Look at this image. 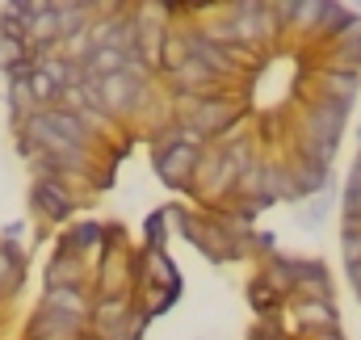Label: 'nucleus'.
<instances>
[{
    "label": "nucleus",
    "mask_w": 361,
    "mask_h": 340,
    "mask_svg": "<svg viewBox=\"0 0 361 340\" xmlns=\"http://www.w3.org/2000/svg\"><path fill=\"white\" fill-rule=\"evenodd\" d=\"M55 253H59V256H76V260H89V256L101 260V253H105V223H101V219L68 223V231L59 236Z\"/></svg>",
    "instance_id": "7"
},
{
    "label": "nucleus",
    "mask_w": 361,
    "mask_h": 340,
    "mask_svg": "<svg viewBox=\"0 0 361 340\" xmlns=\"http://www.w3.org/2000/svg\"><path fill=\"white\" fill-rule=\"evenodd\" d=\"M21 236H25V223H21V219L4 223V231H0V240H4V244H21Z\"/></svg>",
    "instance_id": "22"
},
{
    "label": "nucleus",
    "mask_w": 361,
    "mask_h": 340,
    "mask_svg": "<svg viewBox=\"0 0 361 340\" xmlns=\"http://www.w3.org/2000/svg\"><path fill=\"white\" fill-rule=\"evenodd\" d=\"M248 307H252L261 320H277V311L286 307V298H281L273 286H265L261 277H252V281H248Z\"/></svg>",
    "instance_id": "15"
},
{
    "label": "nucleus",
    "mask_w": 361,
    "mask_h": 340,
    "mask_svg": "<svg viewBox=\"0 0 361 340\" xmlns=\"http://www.w3.org/2000/svg\"><path fill=\"white\" fill-rule=\"evenodd\" d=\"M51 13L59 21V42H68V38H76L80 30H89L97 21L101 4L97 0H51Z\"/></svg>",
    "instance_id": "9"
},
{
    "label": "nucleus",
    "mask_w": 361,
    "mask_h": 340,
    "mask_svg": "<svg viewBox=\"0 0 361 340\" xmlns=\"http://www.w3.org/2000/svg\"><path fill=\"white\" fill-rule=\"evenodd\" d=\"M38 307L59 311V315H72V320H89L92 290H42V303Z\"/></svg>",
    "instance_id": "13"
},
{
    "label": "nucleus",
    "mask_w": 361,
    "mask_h": 340,
    "mask_svg": "<svg viewBox=\"0 0 361 340\" xmlns=\"http://www.w3.org/2000/svg\"><path fill=\"white\" fill-rule=\"evenodd\" d=\"M341 253L345 260H361V227H341Z\"/></svg>",
    "instance_id": "20"
},
{
    "label": "nucleus",
    "mask_w": 361,
    "mask_h": 340,
    "mask_svg": "<svg viewBox=\"0 0 361 340\" xmlns=\"http://www.w3.org/2000/svg\"><path fill=\"white\" fill-rule=\"evenodd\" d=\"M345 185H361V160H353V169H349V181Z\"/></svg>",
    "instance_id": "24"
},
{
    "label": "nucleus",
    "mask_w": 361,
    "mask_h": 340,
    "mask_svg": "<svg viewBox=\"0 0 361 340\" xmlns=\"http://www.w3.org/2000/svg\"><path fill=\"white\" fill-rule=\"evenodd\" d=\"M357 303H361V290H357Z\"/></svg>",
    "instance_id": "26"
},
{
    "label": "nucleus",
    "mask_w": 361,
    "mask_h": 340,
    "mask_svg": "<svg viewBox=\"0 0 361 340\" xmlns=\"http://www.w3.org/2000/svg\"><path fill=\"white\" fill-rule=\"evenodd\" d=\"M34 114H38V105L30 97V85H8V118H13V126L21 130Z\"/></svg>",
    "instance_id": "16"
},
{
    "label": "nucleus",
    "mask_w": 361,
    "mask_h": 340,
    "mask_svg": "<svg viewBox=\"0 0 361 340\" xmlns=\"http://www.w3.org/2000/svg\"><path fill=\"white\" fill-rule=\"evenodd\" d=\"M197 164H202V152H193V147H180V143L152 147V169H156V176L169 189H177V193H193Z\"/></svg>",
    "instance_id": "4"
},
{
    "label": "nucleus",
    "mask_w": 361,
    "mask_h": 340,
    "mask_svg": "<svg viewBox=\"0 0 361 340\" xmlns=\"http://www.w3.org/2000/svg\"><path fill=\"white\" fill-rule=\"evenodd\" d=\"M357 21V13H353V4H341V0H324V17H319V25H315V34L311 38H319V42H341L345 34H349V25Z\"/></svg>",
    "instance_id": "12"
},
{
    "label": "nucleus",
    "mask_w": 361,
    "mask_h": 340,
    "mask_svg": "<svg viewBox=\"0 0 361 340\" xmlns=\"http://www.w3.org/2000/svg\"><path fill=\"white\" fill-rule=\"evenodd\" d=\"M294 126H298V139H307V143H341L345 126H349V109H341L324 97H302Z\"/></svg>",
    "instance_id": "3"
},
{
    "label": "nucleus",
    "mask_w": 361,
    "mask_h": 340,
    "mask_svg": "<svg viewBox=\"0 0 361 340\" xmlns=\"http://www.w3.org/2000/svg\"><path fill=\"white\" fill-rule=\"evenodd\" d=\"M345 277H349V286H353V294L361 290V260H345Z\"/></svg>",
    "instance_id": "23"
},
{
    "label": "nucleus",
    "mask_w": 361,
    "mask_h": 340,
    "mask_svg": "<svg viewBox=\"0 0 361 340\" xmlns=\"http://www.w3.org/2000/svg\"><path fill=\"white\" fill-rule=\"evenodd\" d=\"M152 80H156V72L143 68V63H126L122 72L105 76L101 80V101H105L109 122H118V118H143L147 105H152V97H156Z\"/></svg>",
    "instance_id": "1"
},
{
    "label": "nucleus",
    "mask_w": 361,
    "mask_h": 340,
    "mask_svg": "<svg viewBox=\"0 0 361 340\" xmlns=\"http://www.w3.org/2000/svg\"><path fill=\"white\" fill-rule=\"evenodd\" d=\"M231 21H235V51L261 55L273 47V38L281 34L273 21V0H231Z\"/></svg>",
    "instance_id": "2"
},
{
    "label": "nucleus",
    "mask_w": 361,
    "mask_h": 340,
    "mask_svg": "<svg viewBox=\"0 0 361 340\" xmlns=\"http://www.w3.org/2000/svg\"><path fill=\"white\" fill-rule=\"evenodd\" d=\"M80 198L63 181H30V210L47 223H68L76 214Z\"/></svg>",
    "instance_id": "5"
},
{
    "label": "nucleus",
    "mask_w": 361,
    "mask_h": 340,
    "mask_svg": "<svg viewBox=\"0 0 361 340\" xmlns=\"http://www.w3.org/2000/svg\"><path fill=\"white\" fill-rule=\"evenodd\" d=\"M25 286V248L0 240V303H13Z\"/></svg>",
    "instance_id": "11"
},
{
    "label": "nucleus",
    "mask_w": 361,
    "mask_h": 340,
    "mask_svg": "<svg viewBox=\"0 0 361 340\" xmlns=\"http://www.w3.org/2000/svg\"><path fill=\"white\" fill-rule=\"evenodd\" d=\"M341 227H361V185H345L341 193Z\"/></svg>",
    "instance_id": "18"
},
{
    "label": "nucleus",
    "mask_w": 361,
    "mask_h": 340,
    "mask_svg": "<svg viewBox=\"0 0 361 340\" xmlns=\"http://www.w3.org/2000/svg\"><path fill=\"white\" fill-rule=\"evenodd\" d=\"M290 315L298 320V332H332V328H341V307H336V303H311V298H294Z\"/></svg>",
    "instance_id": "10"
},
{
    "label": "nucleus",
    "mask_w": 361,
    "mask_h": 340,
    "mask_svg": "<svg viewBox=\"0 0 361 340\" xmlns=\"http://www.w3.org/2000/svg\"><path fill=\"white\" fill-rule=\"evenodd\" d=\"M248 340H290V336H286V328L277 320H257V328L248 332Z\"/></svg>",
    "instance_id": "21"
},
{
    "label": "nucleus",
    "mask_w": 361,
    "mask_h": 340,
    "mask_svg": "<svg viewBox=\"0 0 361 340\" xmlns=\"http://www.w3.org/2000/svg\"><path fill=\"white\" fill-rule=\"evenodd\" d=\"M85 340H97V336H92V332H89V336H85Z\"/></svg>",
    "instance_id": "25"
},
{
    "label": "nucleus",
    "mask_w": 361,
    "mask_h": 340,
    "mask_svg": "<svg viewBox=\"0 0 361 340\" xmlns=\"http://www.w3.org/2000/svg\"><path fill=\"white\" fill-rule=\"evenodd\" d=\"M177 231L206 256V260H214V265H223V260L231 256V244H227V236H223V227H219L214 214H197V210H193V214L180 219Z\"/></svg>",
    "instance_id": "6"
},
{
    "label": "nucleus",
    "mask_w": 361,
    "mask_h": 340,
    "mask_svg": "<svg viewBox=\"0 0 361 340\" xmlns=\"http://www.w3.org/2000/svg\"><path fill=\"white\" fill-rule=\"evenodd\" d=\"M42 286L47 290H89V260L55 253L42 269Z\"/></svg>",
    "instance_id": "8"
},
{
    "label": "nucleus",
    "mask_w": 361,
    "mask_h": 340,
    "mask_svg": "<svg viewBox=\"0 0 361 340\" xmlns=\"http://www.w3.org/2000/svg\"><path fill=\"white\" fill-rule=\"evenodd\" d=\"M328 198H332V193H319V198L302 202V206H307V219H302V227H307V231H315V227L324 223V214H328Z\"/></svg>",
    "instance_id": "19"
},
{
    "label": "nucleus",
    "mask_w": 361,
    "mask_h": 340,
    "mask_svg": "<svg viewBox=\"0 0 361 340\" xmlns=\"http://www.w3.org/2000/svg\"><path fill=\"white\" fill-rule=\"evenodd\" d=\"M328 63H332V68H345V72H357V76H361V17L349 25V34L332 47Z\"/></svg>",
    "instance_id": "14"
},
{
    "label": "nucleus",
    "mask_w": 361,
    "mask_h": 340,
    "mask_svg": "<svg viewBox=\"0 0 361 340\" xmlns=\"http://www.w3.org/2000/svg\"><path fill=\"white\" fill-rule=\"evenodd\" d=\"M143 236H147V253H164V244H169V219H164V210L147 214Z\"/></svg>",
    "instance_id": "17"
}]
</instances>
